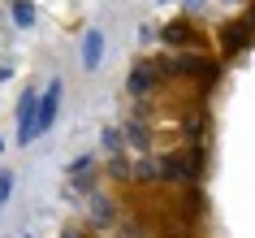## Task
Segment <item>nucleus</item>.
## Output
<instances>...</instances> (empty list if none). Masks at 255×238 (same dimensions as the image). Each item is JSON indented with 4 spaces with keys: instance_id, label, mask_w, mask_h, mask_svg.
Here are the masks:
<instances>
[{
    "instance_id": "obj_1",
    "label": "nucleus",
    "mask_w": 255,
    "mask_h": 238,
    "mask_svg": "<svg viewBox=\"0 0 255 238\" xmlns=\"http://www.w3.org/2000/svg\"><path fill=\"white\" fill-rule=\"evenodd\" d=\"M39 100H43V95L35 91V87H26V91H22V100H17V143H22V147L39 139V134H35V121H39Z\"/></svg>"
},
{
    "instance_id": "obj_2",
    "label": "nucleus",
    "mask_w": 255,
    "mask_h": 238,
    "mask_svg": "<svg viewBox=\"0 0 255 238\" xmlns=\"http://www.w3.org/2000/svg\"><path fill=\"white\" fill-rule=\"evenodd\" d=\"M56 113H61V78L43 87V100H39V121H35V134H48L56 126Z\"/></svg>"
},
{
    "instance_id": "obj_3",
    "label": "nucleus",
    "mask_w": 255,
    "mask_h": 238,
    "mask_svg": "<svg viewBox=\"0 0 255 238\" xmlns=\"http://www.w3.org/2000/svg\"><path fill=\"white\" fill-rule=\"evenodd\" d=\"M100 61H104V35L91 26L87 35H82V69H95Z\"/></svg>"
},
{
    "instance_id": "obj_4",
    "label": "nucleus",
    "mask_w": 255,
    "mask_h": 238,
    "mask_svg": "<svg viewBox=\"0 0 255 238\" xmlns=\"http://www.w3.org/2000/svg\"><path fill=\"white\" fill-rule=\"evenodd\" d=\"M251 35H255V30L247 26V17H242V22H234V26L221 30V43H225V52H242V48L251 43Z\"/></svg>"
},
{
    "instance_id": "obj_5",
    "label": "nucleus",
    "mask_w": 255,
    "mask_h": 238,
    "mask_svg": "<svg viewBox=\"0 0 255 238\" xmlns=\"http://www.w3.org/2000/svg\"><path fill=\"white\" fill-rule=\"evenodd\" d=\"M156 78H160V65H138L134 74H130V82H126V87H130V95H147Z\"/></svg>"
},
{
    "instance_id": "obj_6",
    "label": "nucleus",
    "mask_w": 255,
    "mask_h": 238,
    "mask_svg": "<svg viewBox=\"0 0 255 238\" xmlns=\"http://www.w3.org/2000/svg\"><path fill=\"white\" fill-rule=\"evenodd\" d=\"M169 74H203V78H216V65H208L199 56H177L173 65H169Z\"/></svg>"
},
{
    "instance_id": "obj_7",
    "label": "nucleus",
    "mask_w": 255,
    "mask_h": 238,
    "mask_svg": "<svg viewBox=\"0 0 255 238\" xmlns=\"http://www.w3.org/2000/svg\"><path fill=\"white\" fill-rule=\"evenodd\" d=\"M160 43H169V48L190 43V22H173V26H164V30H160Z\"/></svg>"
},
{
    "instance_id": "obj_8",
    "label": "nucleus",
    "mask_w": 255,
    "mask_h": 238,
    "mask_svg": "<svg viewBox=\"0 0 255 238\" xmlns=\"http://www.w3.org/2000/svg\"><path fill=\"white\" fill-rule=\"evenodd\" d=\"M9 17H13V26L30 30V26H35V4H30V0H13V9H9Z\"/></svg>"
},
{
    "instance_id": "obj_9",
    "label": "nucleus",
    "mask_w": 255,
    "mask_h": 238,
    "mask_svg": "<svg viewBox=\"0 0 255 238\" xmlns=\"http://www.w3.org/2000/svg\"><path fill=\"white\" fill-rule=\"evenodd\" d=\"M104 147L108 152H121V147H126V134L121 130H104Z\"/></svg>"
},
{
    "instance_id": "obj_10",
    "label": "nucleus",
    "mask_w": 255,
    "mask_h": 238,
    "mask_svg": "<svg viewBox=\"0 0 255 238\" xmlns=\"http://www.w3.org/2000/svg\"><path fill=\"white\" fill-rule=\"evenodd\" d=\"M87 169H95V156H78L69 165V173H87Z\"/></svg>"
},
{
    "instance_id": "obj_11",
    "label": "nucleus",
    "mask_w": 255,
    "mask_h": 238,
    "mask_svg": "<svg viewBox=\"0 0 255 238\" xmlns=\"http://www.w3.org/2000/svg\"><path fill=\"white\" fill-rule=\"evenodd\" d=\"M186 9H190V13H195V9H203V0H186Z\"/></svg>"
},
{
    "instance_id": "obj_12",
    "label": "nucleus",
    "mask_w": 255,
    "mask_h": 238,
    "mask_svg": "<svg viewBox=\"0 0 255 238\" xmlns=\"http://www.w3.org/2000/svg\"><path fill=\"white\" fill-rule=\"evenodd\" d=\"M0 147H4V139H0Z\"/></svg>"
}]
</instances>
